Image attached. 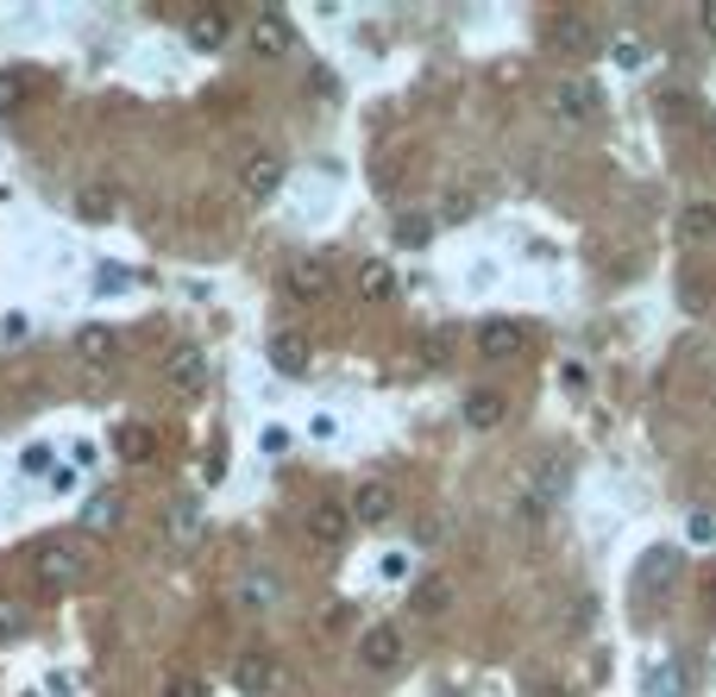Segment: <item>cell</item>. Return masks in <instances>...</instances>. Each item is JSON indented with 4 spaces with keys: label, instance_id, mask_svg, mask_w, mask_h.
<instances>
[{
    "label": "cell",
    "instance_id": "obj_15",
    "mask_svg": "<svg viewBox=\"0 0 716 697\" xmlns=\"http://www.w3.org/2000/svg\"><path fill=\"white\" fill-rule=\"evenodd\" d=\"M120 522H127V497H120V491L88 497V509H82V528H88V534H114Z\"/></svg>",
    "mask_w": 716,
    "mask_h": 697
},
{
    "label": "cell",
    "instance_id": "obj_14",
    "mask_svg": "<svg viewBox=\"0 0 716 697\" xmlns=\"http://www.w3.org/2000/svg\"><path fill=\"white\" fill-rule=\"evenodd\" d=\"M390 509H396V491L390 484H358L353 491V522H390Z\"/></svg>",
    "mask_w": 716,
    "mask_h": 697
},
{
    "label": "cell",
    "instance_id": "obj_22",
    "mask_svg": "<svg viewBox=\"0 0 716 697\" xmlns=\"http://www.w3.org/2000/svg\"><path fill=\"white\" fill-rule=\"evenodd\" d=\"M32 101V75L26 70H0V114H20Z\"/></svg>",
    "mask_w": 716,
    "mask_h": 697
},
{
    "label": "cell",
    "instance_id": "obj_21",
    "mask_svg": "<svg viewBox=\"0 0 716 697\" xmlns=\"http://www.w3.org/2000/svg\"><path fill=\"white\" fill-rule=\"evenodd\" d=\"M409 603H415V616H440V610L453 603V584H446V578H421L409 591Z\"/></svg>",
    "mask_w": 716,
    "mask_h": 697
},
{
    "label": "cell",
    "instance_id": "obj_16",
    "mask_svg": "<svg viewBox=\"0 0 716 697\" xmlns=\"http://www.w3.org/2000/svg\"><path fill=\"white\" fill-rule=\"evenodd\" d=\"M114 352H120V333H114V327H102V321L76 327V358L82 365H107Z\"/></svg>",
    "mask_w": 716,
    "mask_h": 697
},
{
    "label": "cell",
    "instance_id": "obj_5",
    "mask_svg": "<svg viewBox=\"0 0 716 697\" xmlns=\"http://www.w3.org/2000/svg\"><path fill=\"white\" fill-rule=\"evenodd\" d=\"M346 534H353V509H346V503H314V509H308V541H321V547H339V541H346Z\"/></svg>",
    "mask_w": 716,
    "mask_h": 697
},
{
    "label": "cell",
    "instance_id": "obj_20",
    "mask_svg": "<svg viewBox=\"0 0 716 697\" xmlns=\"http://www.w3.org/2000/svg\"><path fill=\"white\" fill-rule=\"evenodd\" d=\"M114 208H120L114 182H82V189H76V214H82V221H114Z\"/></svg>",
    "mask_w": 716,
    "mask_h": 697
},
{
    "label": "cell",
    "instance_id": "obj_12",
    "mask_svg": "<svg viewBox=\"0 0 716 697\" xmlns=\"http://www.w3.org/2000/svg\"><path fill=\"white\" fill-rule=\"evenodd\" d=\"M510 422V402L497 397V390H472V397H465V427H472V434H490V427H503Z\"/></svg>",
    "mask_w": 716,
    "mask_h": 697
},
{
    "label": "cell",
    "instance_id": "obj_30",
    "mask_svg": "<svg viewBox=\"0 0 716 697\" xmlns=\"http://www.w3.org/2000/svg\"><path fill=\"white\" fill-rule=\"evenodd\" d=\"M421 358H428V365H446V358H453V340H446V333H428V340H421Z\"/></svg>",
    "mask_w": 716,
    "mask_h": 697
},
{
    "label": "cell",
    "instance_id": "obj_31",
    "mask_svg": "<svg viewBox=\"0 0 716 697\" xmlns=\"http://www.w3.org/2000/svg\"><path fill=\"white\" fill-rule=\"evenodd\" d=\"M164 697H202V678L177 673V678H170V685H164Z\"/></svg>",
    "mask_w": 716,
    "mask_h": 697
},
{
    "label": "cell",
    "instance_id": "obj_19",
    "mask_svg": "<svg viewBox=\"0 0 716 697\" xmlns=\"http://www.w3.org/2000/svg\"><path fill=\"white\" fill-rule=\"evenodd\" d=\"M358 296L365 302H390L396 296V271H390L384 258H365V264H358Z\"/></svg>",
    "mask_w": 716,
    "mask_h": 697
},
{
    "label": "cell",
    "instance_id": "obj_10",
    "mask_svg": "<svg viewBox=\"0 0 716 697\" xmlns=\"http://www.w3.org/2000/svg\"><path fill=\"white\" fill-rule=\"evenodd\" d=\"M289 45H296V32H289L283 13H258L252 20V50L258 57H289Z\"/></svg>",
    "mask_w": 716,
    "mask_h": 697
},
{
    "label": "cell",
    "instance_id": "obj_29",
    "mask_svg": "<svg viewBox=\"0 0 716 697\" xmlns=\"http://www.w3.org/2000/svg\"><path fill=\"white\" fill-rule=\"evenodd\" d=\"M685 534H691V547H711V541H716V522L697 509V516H685Z\"/></svg>",
    "mask_w": 716,
    "mask_h": 697
},
{
    "label": "cell",
    "instance_id": "obj_18",
    "mask_svg": "<svg viewBox=\"0 0 716 697\" xmlns=\"http://www.w3.org/2000/svg\"><path fill=\"white\" fill-rule=\"evenodd\" d=\"M308 358H314V352H308L302 333H271V365H277L283 377H302Z\"/></svg>",
    "mask_w": 716,
    "mask_h": 697
},
{
    "label": "cell",
    "instance_id": "obj_33",
    "mask_svg": "<svg viewBox=\"0 0 716 697\" xmlns=\"http://www.w3.org/2000/svg\"><path fill=\"white\" fill-rule=\"evenodd\" d=\"M258 447H264V452H283V447H289V427H264V434H258Z\"/></svg>",
    "mask_w": 716,
    "mask_h": 697
},
{
    "label": "cell",
    "instance_id": "obj_35",
    "mask_svg": "<svg viewBox=\"0 0 716 697\" xmlns=\"http://www.w3.org/2000/svg\"><path fill=\"white\" fill-rule=\"evenodd\" d=\"M528 697H572V692H565V685H553V678H540V685H535Z\"/></svg>",
    "mask_w": 716,
    "mask_h": 697
},
{
    "label": "cell",
    "instance_id": "obj_25",
    "mask_svg": "<svg viewBox=\"0 0 716 697\" xmlns=\"http://www.w3.org/2000/svg\"><path fill=\"white\" fill-rule=\"evenodd\" d=\"M26 603L20 598H0V641H20V635H26Z\"/></svg>",
    "mask_w": 716,
    "mask_h": 697
},
{
    "label": "cell",
    "instance_id": "obj_7",
    "mask_svg": "<svg viewBox=\"0 0 716 697\" xmlns=\"http://www.w3.org/2000/svg\"><path fill=\"white\" fill-rule=\"evenodd\" d=\"M232 38V13L227 7H202V13H189V45L195 50H220Z\"/></svg>",
    "mask_w": 716,
    "mask_h": 697
},
{
    "label": "cell",
    "instance_id": "obj_11",
    "mask_svg": "<svg viewBox=\"0 0 716 697\" xmlns=\"http://www.w3.org/2000/svg\"><path fill=\"white\" fill-rule=\"evenodd\" d=\"M547 45L565 50V57L590 50V20H585V13H553V20H547Z\"/></svg>",
    "mask_w": 716,
    "mask_h": 697
},
{
    "label": "cell",
    "instance_id": "obj_8",
    "mask_svg": "<svg viewBox=\"0 0 716 697\" xmlns=\"http://www.w3.org/2000/svg\"><path fill=\"white\" fill-rule=\"evenodd\" d=\"M239 189L252 201H271L283 189V157H271V151H258L252 164H246V176H239Z\"/></svg>",
    "mask_w": 716,
    "mask_h": 697
},
{
    "label": "cell",
    "instance_id": "obj_23",
    "mask_svg": "<svg viewBox=\"0 0 716 697\" xmlns=\"http://www.w3.org/2000/svg\"><path fill=\"white\" fill-rule=\"evenodd\" d=\"M679 233L685 239H716V208L711 201H691L685 214H679Z\"/></svg>",
    "mask_w": 716,
    "mask_h": 697
},
{
    "label": "cell",
    "instance_id": "obj_1",
    "mask_svg": "<svg viewBox=\"0 0 716 697\" xmlns=\"http://www.w3.org/2000/svg\"><path fill=\"white\" fill-rule=\"evenodd\" d=\"M403 660H409V641H403L396 623H371L358 635V666H365V673H396Z\"/></svg>",
    "mask_w": 716,
    "mask_h": 697
},
{
    "label": "cell",
    "instance_id": "obj_28",
    "mask_svg": "<svg viewBox=\"0 0 716 697\" xmlns=\"http://www.w3.org/2000/svg\"><path fill=\"white\" fill-rule=\"evenodd\" d=\"M170 528H177V541L189 547V541H195V528H202V516H195V503H177V509H170Z\"/></svg>",
    "mask_w": 716,
    "mask_h": 697
},
{
    "label": "cell",
    "instance_id": "obj_9",
    "mask_svg": "<svg viewBox=\"0 0 716 697\" xmlns=\"http://www.w3.org/2000/svg\"><path fill=\"white\" fill-rule=\"evenodd\" d=\"M232 685L246 697H264L271 685H277V666H271V653H239L232 660Z\"/></svg>",
    "mask_w": 716,
    "mask_h": 697
},
{
    "label": "cell",
    "instance_id": "obj_6",
    "mask_svg": "<svg viewBox=\"0 0 716 697\" xmlns=\"http://www.w3.org/2000/svg\"><path fill=\"white\" fill-rule=\"evenodd\" d=\"M597 107H604V88H597V82H560V88H553V114H560L565 126L590 120Z\"/></svg>",
    "mask_w": 716,
    "mask_h": 697
},
{
    "label": "cell",
    "instance_id": "obj_2",
    "mask_svg": "<svg viewBox=\"0 0 716 697\" xmlns=\"http://www.w3.org/2000/svg\"><path fill=\"white\" fill-rule=\"evenodd\" d=\"M32 578L45 584V591H70L82 578V553L70 541H45V547L32 553Z\"/></svg>",
    "mask_w": 716,
    "mask_h": 697
},
{
    "label": "cell",
    "instance_id": "obj_26",
    "mask_svg": "<svg viewBox=\"0 0 716 697\" xmlns=\"http://www.w3.org/2000/svg\"><path fill=\"white\" fill-rule=\"evenodd\" d=\"M672 566H679V559H672L666 547H654L647 559H641V584H654V591H666L660 578H672Z\"/></svg>",
    "mask_w": 716,
    "mask_h": 697
},
{
    "label": "cell",
    "instance_id": "obj_24",
    "mask_svg": "<svg viewBox=\"0 0 716 697\" xmlns=\"http://www.w3.org/2000/svg\"><path fill=\"white\" fill-rule=\"evenodd\" d=\"M434 239V214H403L396 221V246H428Z\"/></svg>",
    "mask_w": 716,
    "mask_h": 697
},
{
    "label": "cell",
    "instance_id": "obj_17",
    "mask_svg": "<svg viewBox=\"0 0 716 697\" xmlns=\"http://www.w3.org/2000/svg\"><path fill=\"white\" fill-rule=\"evenodd\" d=\"M114 452H120L127 465H152V459H157V434L145 422H127L120 434H114Z\"/></svg>",
    "mask_w": 716,
    "mask_h": 697
},
{
    "label": "cell",
    "instance_id": "obj_32",
    "mask_svg": "<svg viewBox=\"0 0 716 697\" xmlns=\"http://www.w3.org/2000/svg\"><path fill=\"white\" fill-rule=\"evenodd\" d=\"M654 697H679V666H660V673H654Z\"/></svg>",
    "mask_w": 716,
    "mask_h": 697
},
{
    "label": "cell",
    "instance_id": "obj_13",
    "mask_svg": "<svg viewBox=\"0 0 716 697\" xmlns=\"http://www.w3.org/2000/svg\"><path fill=\"white\" fill-rule=\"evenodd\" d=\"M164 377L177 383L182 397H195V390L207 383V358H202L195 346H177V352H170V365H164Z\"/></svg>",
    "mask_w": 716,
    "mask_h": 697
},
{
    "label": "cell",
    "instance_id": "obj_36",
    "mask_svg": "<svg viewBox=\"0 0 716 697\" xmlns=\"http://www.w3.org/2000/svg\"><path fill=\"white\" fill-rule=\"evenodd\" d=\"M697 20H704V32L716 38V0H704V7H697Z\"/></svg>",
    "mask_w": 716,
    "mask_h": 697
},
{
    "label": "cell",
    "instance_id": "obj_27",
    "mask_svg": "<svg viewBox=\"0 0 716 697\" xmlns=\"http://www.w3.org/2000/svg\"><path fill=\"white\" fill-rule=\"evenodd\" d=\"M472 208H478V196H472V189H453V196L440 201V221H472Z\"/></svg>",
    "mask_w": 716,
    "mask_h": 697
},
{
    "label": "cell",
    "instance_id": "obj_34",
    "mask_svg": "<svg viewBox=\"0 0 716 697\" xmlns=\"http://www.w3.org/2000/svg\"><path fill=\"white\" fill-rule=\"evenodd\" d=\"M697 603H704V616H711V623H716V572L704 578V591H697Z\"/></svg>",
    "mask_w": 716,
    "mask_h": 697
},
{
    "label": "cell",
    "instance_id": "obj_3",
    "mask_svg": "<svg viewBox=\"0 0 716 697\" xmlns=\"http://www.w3.org/2000/svg\"><path fill=\"white\" fill-rule=\"evenodd\" d=\"M528 352V327L522 321H485L478 327V358H490V365H510V358H522Z\"/></svg>",
    "mask_w": 716,
    "mask_h": 697
},
{
    "label": "cell",
    "instance_id": "obj_4",
    "mask_svg": "<svg viewBox=\"0 0 716 697\" xmlns=\"http://www.w3.org/2000/svg\"><path fill=\"white\" fill-rule=\"evenodd\" d=\"M283 283H289V296L296 302H321L333 290V264L321 258V251H302V258L283 271Z\"/></svg>",
    "mask_w": 716,
    "mask_h": 697
}]
</instances>
